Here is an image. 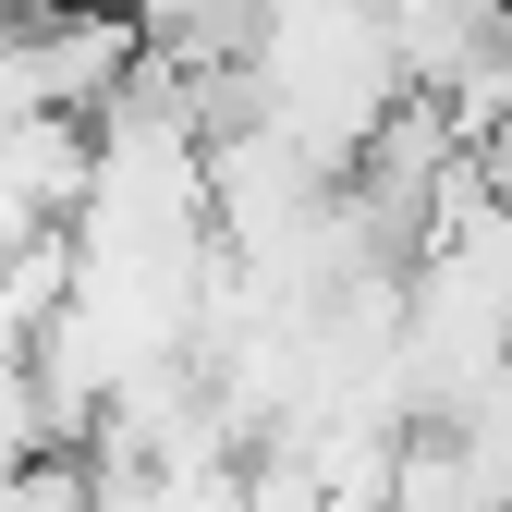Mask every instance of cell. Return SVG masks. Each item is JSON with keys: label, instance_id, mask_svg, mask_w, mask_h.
Segmentation results:
<instances>
[{"label": "cell", "instance_id": "6da1fadb", "mask_svg": "<svg viewBox=\"0 0 512 512\" xmlns=\"http://www.w3.org/2000/svg\"><path fill=\"white\" fill-rule=\"evenodd\" d=\"M0 512H98V464H74L61 439H37L25 464H0Z\"/></svg>", "mask_w": 512, "mask_h": 512}, {"label": "cell", "instance_id": "7a4b0ae2", "mask_svg": "<svg viewBox=\"0 0 512 512\" xmlns=\"http://www.w3.org/2000/svg\"><path fill=\"white\" fill-rule=\"evenodd\" d=\"M500 512H512V500H500Z\"/></svg>", "mask_w": 512, "mask_h": 512}]
</instances>
